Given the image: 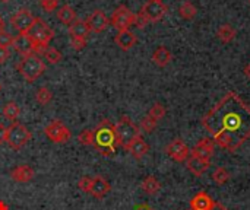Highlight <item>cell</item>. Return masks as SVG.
<instances>
[{"label":"cell","instance_id":"obj_29","mask_svg":"<svg viewBox=\"0 0 250 210\" xmlns=\"http://www.w3.org/2000/svg\"><path fill=\"white\" fill-rule=\"evenodd\" d=\"M179 13L183 19H193L198 13L196 6L192 1H185L180 7H179Z\"/></svg>","mask_w":250,"mask_h":210},{"label":"cell","instance_id":"obj_31","mask_svg":"<svg viewBox=\"0 0 250 210\" xmlns=\"http://www.w3.org/2000/svg\"><path fill=\"white\" fill-rule=\"evenodd\" d=\"M148 115H149V117H152L155 121H160V120H161V118H164V115H166V108H164V105H161L160 102L154 104V105L149 108Z\"/></svg>","mask_w":250,"mask_h":210},{"label":"cell","instance_id":"obj_15","mask_svg":"<svg viewBox=\"0 0 250 210\" xmlns=\"http://www.w3.org/2000/svg\"><path fill=\"white\" fill-rule=\"evenodd\" d=\"M111 191V184L101 175H97L92 178V186H91V193L95 199H103Z\"/></svg>","mask_w":250,"mask_h":210},{"label":"cell","instance_id":"obj_14","mask_svg":"<svg viewBox=\"0 0 250 210\" xmlns=\"http://www.w3.org/2000/svg\"><path fill=\"white\" fill-rule=\"evenodd\" d=\"M86 23H88V26H89L91 31H94V32H103L108 26L110 20H108V18L101 10H94L86 18Z\"/></svg>","mask_w":250,"mask_h":210},{"label":"cell","instance_id":"obj_36","mask_svg":"<svg viewBox=\"0 0 250 210\" xmlns=\"http://www.w3.org/2000/svg\"><path fill=\"white\" fill-rule=\"evenodd\" d=\"M13 39H15V37H12L6 31L0 32V47H6V48L10 47L13 44Z\"/></svg>","mask_w":250,"mask_h":210},{"label":"cell","instance_id":"obj_42","mask_svg":"<svg viewBox=\"0 0 250 210\" xmlns=\"http://www.w3.org/2000/svg\"><path fill=\"white\" fill-rule=\"evenodd\" d=\"M212 210H229V209H227L224 205H221V203H218V202H217V205L214 206V209Z\"/></svg>","mask_w":250,"mask_h":210},{"label":"cell","instance_id":"obj_21","mask_svg":"<svg viewBox=\"0 0 250 210\" xmlns=\"http://www.w3.org/2000/svg\"><path fill=\"white\" fill-rule=\"evenodd\" d=\"M126 151H129L130 152V155L135 158V159H142L146 153H148V151H149V146H148V143L144 140V137L142 136H138L129 146H127V149Z\"/></svg>","mask_w":250,"mask_h":210},{"label":"cell","instance_id":"obj_6","mask_svg":"<svg viewBox=\"0 0 250 210\" xmlns=\"http://www.w3.org/2000/svg\"><path fill=\"white\" fill-rule=\"evenodd\" d=\"M31 140V132L21 123L15 121L7 127L6 132V143L9 145V148L19 151L22 149L28 142Z\"/></svg>","mask_w":250,"mask_h":210},{"label":"cell","instance_id":"obj_39","mask_svg":"<svg viewBox=\"0 0 250 210\" xmlns=\"http://www.w3.org/2000/svg\"><path fill=\"white\" fill-rule=\"evenodd\" d=\"M9 56H10L9 48H6V47H0V64L6 63V61H7V58H9Z\"/></svg>","mask_w":250,"mask_h":210},{"label":"cell","instance_id":"obj_9","mask_svg":"<svg viewBox=\"0 0 250 210\" xmlns=\"http://www.w3.org/2000/svg\"><path fill=\"white\" fill-rule=\"evenodd\" d=\"M139 13L148 20V23L149 22H158L166 16L167 6L161 0H148L142 6V10Z\"/></svg>","mask_w":250,"mask_h":210},{"label":"cell","instance_id":"obj_44","mask_svg":"<svg viewBox=\"0 0 250 210\" xmlns=\"http://www.w3.org/2000/svg\"><path fill=\"white\" fill-rule=\"evenodd\" d=\"M245 75H246V76L250 79V63L246 66V67H245Z\"/></svg>","mask_w":250,"mask_h":210},{"label":"cell","instance_id":"obj_26","mask_svg":"<svg viewBox=\"0 0 250 210\" xmlns=\"http://www.w3.org/2000/svg\"><path fill=\"white\" fill-rule=\"evenodd\" d=\"M3 117L7 120V121H10V123H15L16 121V118L19 117V113H21V110H19V107H18V104L16 102H7L4 107H3Z\"/></svg>","mask_w":250,"mask_h":210},{"label":"cell","instance_id":"obj_1","mask_svg":"<svg viewBox=\"0 0 250 210\" xmlns=\"http://www.w3.org/2000/svg\"><path fill=\"white\" fill-rule=\"evenodd\" d=\"M202 126L215 145L236 152L250 139V105L230 91L204 115Z\"/></svg>","mask_w":250,"mask_h":210},{"label":"cell","instance_id":"obj_37","mask_svg":"<svg viewBox=\"0 0 250 210\" xmlns=\"http://www.w3.org/2000/svg\"><path fill=\"white\" fill-rule=\"evenodd\" d=\"M70 45L73 47V50L79 51V50L85 48V45H86V39H78V38H70Z\"/></svg>","mask_w":250,"mask_h":210},{"label":"cell","instance_id":"obj_40","mask_svg":"<svg viewBox=\"0 0 250 210\" xmlns=\"http://www.w3.org/2000/svg\"><path fill=\"white\" fill-rule=\"evenodd\" d=\"M6 132H7V127L0 123V145L6 143Z\"/></svg>","mask_w":250,"mask_h":210},{"label":"cell","instance_id":"obj_12","mask_svg":"<svg viewBox=\"0 0 250 210\" xmlns=\"http://www.w3.org/2000/svg\"><path fill=\"white\" fill-rule=\"evenodd\" d=\"M214 146H215V142L211 137H205L199 140L198 145L190 151V156H195L204 161H211L214 155Z\"/></svg>","mask_w":250,"mask_h":210},{"label":"cell","instance_id":"obj_32","mask_svg":"<svg viewBox=\"0 0 250 210\" xmlns=\"http://www.w3.org/2000/svg\"><path fill=\"white\" fill-rule=\"evenodd\" d=\"M78 140L81 145L83 146H94V130L92 129H86L82 133H79Z\"/></svg>","mask_w":250,"mask_h":210},{"label":"cell","instance_id":"obj_48","mask_svg":"<svg viewBox=\"0 0 250 210\" xmlns=\"http://www.w3.org/2000/svg\"><path fill=\"white\" fill-rule=\"evenodd\" d=\"M249 3H250V0H249Z\"/></svg>","mask_w":250,"mask_h":210},{"label":"cell","instance_id":"obj_30","mask_svg":"<svg viewBox=\"0 0 250 210\" xmlns=\"http://www.w3.org/2000/svg\"><path fill=\"white\" fill-rule=\"evenodd\" d=\"M35 99H37V102H38V104H41V105H47V104H50V102H51V99H53V94H51V91H50L48 88L41 86V88L35 92Z\"/></svg>","mask_w":250,"mask_h":210},{"label":"cell","instance_id":"obj_18","mask_svg":"<svg viewBox=\"0 0 250 210\" xmlns=\"http://www.w3.org/2000/svg\"><path fill=\"white\" fill-rule=\"evenodd\" d=\"M138 38L132 31H119V34L114 37V42L117 44V47H120V50L123 51H129L135 44H136Z\"/></svg>","mask_w":250,"mask_h":210},{"label":"cell","instance_id":"obj_16","mask_svg":"<svg viewBox=\"0 0 250 210\" xmlns=\"http://www.w3.org/2000/svg\"><path fill=\"white\" fill-rule=\"evenodd\" d=\"M12 47H13V48H15V50H16L22 57H26V56L35 54V51H34V45H32L31 39L28 38V35H23V34H19L18 37H15Z\"/></svg>","mask_w":250,"mask_h":210},{"label":"cell","instance_id":"obj_43","mask_svg":"<svg viewBox=\"0 0 250 210\" xmlns=\"http://www.w3.org/2000/svg\"><path fill=\"white\" fill-rule=\"evenodd\" d=\"M0 210H9V208H7V205L3 202V200H0Z\"/></svg>","mask_w":250,"mask_h":210},{"label":"cell","instance_id":"obj_49","mask_svg":"<svg viewBox=\"0 0 250 210\" xmlns=\"http://www.w3.org/2000/svg\"><path fill=\"white\" fill-rule=\"evenodd\" d=\"M189 210H192V209H189Z\"/></svg>","mask_w":250,"mask_h":210},{"label":"cell","instance_id":"obj_35","mask_svg":"<svg viewBox=\"0 0 250 210\" xmlns=\"http://www.w3.org/2000/svg\"><path fill=\"white\" fill-rule=\"evenodd\" d=\"M41 7L45 10V12H54L59 6V1L60 0H38Z\"/></svg>","mask_w":250,"mask_h":210},{"label":"cell","instance_id":"obj_11","mask_svg":"<svg viewBox=\"0 0 250 210\" xmlns=\"http://www.w3.org/2000/svg\"><path fill=\"white\" fill-rule=\"evenodd\" d=\"M167 155L176 161V162H186L190 156V149L188 148V145L182 140V139H174L167 148H166Z\"/></svg>","mask_w":250,"mask_h":210},{"label":"cell","instance_id":"obj_38","mask_svg":"<svg viewBox=\"0 0 250 210\" xmlns=\"http://www.w3.org/2000/svg\"><path fill=\"white\" fill-rule=\"evenodd\" d=\"M146 25H148V20H146L141 13H138L136 18H135V26L139 28V29H142V28H145Z\"/></svg>","mask_w":250,"mask_h":210},{"label":"cell","instance_id":"obj_33","mask_svg":"<svg viewBox=\"0 0 250 210\" xmlns=\"http://www.w3.org/2000/svg\"><path fill=\"white\" fill-rule=\"evenodd\" d=\"M157 123H158V121H155L152 117L145 115V117L142 118V121H141V130L145 132V133H152V132L155 130V127H157Z\"/></svg>","mask_w":250,"mask_h":210},{"label":"cell","instance_id":"obj_2","mask_svg":"<svg viewBox=\"0 0 250 210\" xmlns=\"http://www.w3.org/2000/svg\"><path fill=\"white\" fill-rule=\"evenodd\" d=\"M94 146L103 156H111L116 152L117 136L116 127L110 120H103L94 129Z\"/></svg>","mask_w":250,"mask_h":210},{"label":"cell","instance_id":"obj_19","mask_svg":"<svg viewBox=\"0 0 250 210\" xmlns=\"http://www.w3.org/2000/svg\"><path fill=\"white\" fill-rule=\"evenodd\" d=\"M186 167L193 175L202 177L209 170L211 161H204V159H199V158H195V156H189V159L186 161Z\"/></svg>","mask_w":250,"mask_h":210},{"label":"cell","instance_id":"obj_28","mask_svg":"<svg viewBox=\"0 0 250 210\" xmlns=\"http://www.w3.org/2000/svg\"><path fill=\"white\" fill-rule=\"evenodd\" d=\"M231 175L230 172L224 168V167H218L214 172H212V181L218 186H224L230 181Z\"/></svg>","mask_w":250,"mask_h":210},{"label":"cell","instance_id":"obj_3","mask_svg":"<svg viewBox=\"0 0 250 210\" xmlns=\"http://www.w3.org/2000/svg\"><path fill=\"white\" fill-rule=\"evenodd\" d=\"M25 35H28V38L31 39L35 54H40L45 47H48L50 41L54 38V31L44 19L35 18L32 26Z\"/></svg>","mask_w":250,"mask_h":210},{"label":"cell","instance_id":"obj_45","mask_svg":"<svg viewBox=\"0 0 250 210\" xmlns=\"http://www.w3.org/2000/svg\"><path fill=\"white\" fill-rule=\"evenodd\" d=\"M4 31V20H3V18L0 16V32H3Z\"/></svg>","mask_w":250,"mask_h":210},{"label":"cell","instance_id":"obj_22","mask_svg":"<svg viewBox=\"0 0 250 210\" xmlns=\"http://www.w3.org/2000/svg\"><path fill=\"white\" fill-rule=\"evenodd\" d=\"M171 58H173V54H171L164 45L158 47V48L152 53V61H154L158 67H166V66L171 61Z\"/></svg>","mask_w":250,"mask_h":210},{"label":"cell","instance_id":"obj_27","mask_svg":"<svg viewBox=\"0 0 250 210\" xmlns=\"http://www.w3.org/2000/svg\"><path fill=\"white\" fill-rule=\"evenodd\" d=\"M40 54H41V56L47 60V63H50V64H56V63H59V61L62 60V53H60L59 50H56L54 47H45Z\"/></svg>","mask_w":250,"mask_h":210},{"label":"cell","instance_id":"obj_23","mask_svg":"<svg viewBox=\"0 0 250 210\" xmlns=\"http://www.w3.org/2000/svg\"><path fill=\"white\" fill-rule=\"evenodd\" d=\"M57 18H59V20H60L62 23L69 25V26H70L76 19H78L75 9H73V7H70L69 4H64L63 7H60V9L57 10Z\"/></svg>","mask_w":250,"mask_h":210},{"label":"cell","instance_id":"obj_25","mask_svg":"<svg viewBox=\"0 0 250 210\" xmlns=\"http://www.w3.org/2000/svg\"><path fill=\"white\" fill-rule=\"evenodd\" d=\"M217 35H218V38L224 42V44H229V42H231L234 38H236V29L231 26V25H221L220 28H218V31H217Z\"/></svg>","mask_w":250,"mask_h":210},{"label":"cell","instance_id":"obj_34","mask_svg":"<svg viewBox=\"0 0 250 210\" xmlns=\"http://www.w3.org/2000/svg\"><path fill=\"white\" fill-rule=\"evenodd\" d=\"M91 186H92V178L89 177H83L78 181V187L83 193H91Z\"/></svg>","mask_w":250,"mask_h":210},{"label":"cell","instance_id":"obj_46","mask_svg":"<svg viewBox=\"0 0 250 210\" xmlns=\"http://www.w3.org/2000/svg\"><path fill=\"white\" fill-rule=\"evenodd\" d=\"M0 1H3V3H7L9 0H0Z\"/></svg>","mask_w":250,"mask_h":210},{"label":"cell","instance_id":"obj_20","mask_svg":"<svg viewBox=\"0 0 250 210\" xmlns=\"http://www.w3.org/2000/svg\"><path fill=\"white\" fill-rule=\"evenodd\" d=\"M89 32H91V29H89L86 20H82V19H76L69 26V35H70V38L86 39L89 37Z\"/></svg>","mask_w":250,"mask_h":210},{"label":"cell","instance_id":"obj_7","mask_svg":"<svg viewBox=\"0 0 250 210\" xmlns=\"http://www.w3.org/2000/svg\"><path fill=\"white\" fill-rule=\"evenodd\" d=\"M44 134L53 142V143H67L72 137L70 130L66 127V124L60 120H53L50 124L45 126L44 129Z\"/></svg>","mask_w":250,"mask_h":210},{"label":"cell","instance_id":"obj_4","mask_svg":"<svg viewBox=\"0 0 250 210\" xmlns=\"http://www.w3.org/2000/svg\"><path fill=\"white\" fill-rule=\"evenodd\" d=\"M18 70L26 82L32 83L44 73L45 63L42 61V58H40L38 54H31L21 58V61L18 63Z\"/></svg>","mask_w":250,"mask_h":210},{"label":"cell","instance_id":"obj_24","mask_svg":"<svg viewBox=\"0 0 250 210\" xmlns=\"http://www.w3.org/2000/svg\"><path fill=\"white\" fill-rule=\"evenodd\" d=\"M141 187H142L144 193H146L149 196H154V194H157L161 190V183L154 175H148L146 178H144Z\"/></svg>","mask_w":250,"mask_h":210},{"label":"cell","instance_id":"obj_13","mask_svg":"<svg viewBox=\"0 0 250 210\" xmlns=\"http://www.w3.org/2000/svg\"><path fill=\"white\" fill-rule=\"evenodd\" d=\"M217 202L207 193V191H199L193 196L190 200V209L192 210H212Z\"/></svg>","mask_w":250,"mask_h":210},{"label":"cell","instance_id":"obj_5","mask_svg":"<svg viewBox=\"0 0 250 210\" xmlns=\"http://www.w3.org/2000/svg\"><path fill=\"white\" fill-rule=\"evenodd\" d=\"M114 127H116L117 145L122 146L123 149H127V146L138 136H141V129L127 115H122V118L117 121V124H114Z\"/></svg>","mask_w":250,"mask_h":210},{"label":"cell","instance_id":"obj_41","mask_svg":"<svg viewBox=\"0 0 250 210\" xmlns=\"http://www.w3.org/2000/svg\"><path fill=\"white\" fill-rule=\"evenodd\" d=\"M133 210H152V208L149 205H146V203H141V205H138Z\"/></svg>","mask_w":250,"mask_h":210},{"label":"cell","instance_id":"obj_8","mask_svg":"<svg viewBox=\"0 0 250 210\" xmlns=\"http://www.w3.org/2000/svg\"><path fill=\"white\" fill-rule=\"evenodd\" d=\"M135 18H136V15L129 7H126L125 4H122V6H119L113 12L111 19H110V23L117 31H127L132 25H135Z\"/></svg>","mask_w":250,"mask_h":210},{"label":"cell","instance_id":"obj_10","mask_svg":"<svg viewBox=\"0 0 250 210\" xmlns=\"http://www.w3.org/2000/svg\"><path fill=\"white\" fill-rule=\"evenodd\" d=\"M34 20H35V16L28 9H21L10 18V23L13 25V28L19 34H23V35L29 31Z\"/></svg>","mask_w":250,"mask_h":210},{"label":"cell","instance_id":"obj_17","mask_svg":"<svg viewBox=\"0 0 250 210\" xmlns=\"http://www.w3.org/2000/svg\"><path fill=\"white\" fill-rule=\"evenodd\" d=\"M35 177L34 170L29 165H18L10 171V178L15 183H29Z\"/></svg>","mask_w":250,"mask_h":210},{"label":"cell","instance_id":"obj_47","mask_svg":"<svg viewBox=\"0 0 250 210\" xmlns=\"http://www.w3.org/2000/svg\"><path fill=\"white\" fill-rule=\"evenodd\" d=\"M0 91H1V83H0Z\"/></svg>","mask_w":250,"mask_h":210}]
</instances>
